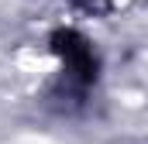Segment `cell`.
<instances>
[{
	"label": "cell",
	"instance_id": "obj_1",
	"mask_svg": "<svg viewBox=\"0 0 148 144\" xmlns=\"http://www.w3.org/2000/svg\"><path fill=\"white\" fill-rule=\"evenodd\" d=\"M55 55L62 58V82L69 93H86L97 79V55L93 45L79 31H55L52 38Z\"/></svg>",
	"mask_w": 148,
	"mask_h": 144
}]
</instances>
